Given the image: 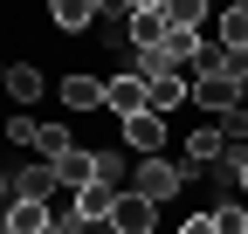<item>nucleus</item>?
I'll use <instances>...</instances> for the list:
<instances>
[{
    "label": "nucleus",
    "instance_id": "17",
    "mask_svg": "<svg viewBox=\"0 0 248 234\" xmlns=\"http://www.w3.org/2000/svg\"><path fill=\"white\" fill-rule=\"evenodd\" d=\"M97 35L110 48H131V28H124V7H97Z\"/></svg>",
    "mask_w": 248,
    "mask_h": 234
},
{
    "label": "nucleus",
    "instance_id": "18",
    "mask_svg": "<svg viewBox=\"0 0 248 234\" xmlns=\"http://www.w3.org/2000/svg\"><path fill=\"white\" fill-rule=\"evenodd\" d=\"M166 7H172V28H193V35H207V7H200V0H166Z\"/></svg>",
    "mask_w": 248,
    "mask_h": 234
},
{
    "label": "nucleus",
    "instance_id": "20",
    "mask_svg": "<svg viewBox=\"0 0 248 234\" xmlns=\"http://www.w3.org/2000/svg\"><path fill=\"white\" fill-rule=\"evenodd\" d=\"M124 172H131V165H124V152H110V145H104V152H97V179H104V186H117Z\"/></svg>",
    "mask_w": 248,
    "mask_h": 234
},
{
    "label": "nucleus",
    "instance_id": "11",
    "mask_svg": "<svg viewBox=\"0 0 248 234\" xmlns=\"http://www.w3.org/2000/svg\"><path fill=\"white\" fill-rule=\"evenodd\" d=\"M214 42L228 55H248V7H221L214 14Z\"/></svg>",
    "mask_w": 248,
    "mask_h": 234
},
{
    "label": "nucleus",
    "instance_id": "1",
    "mask_svg": "<svg viewBox=\"0 0 248 234\" xmlns=\"http://www.w3.org/2000/svg\"><path fill=\"white\" fill-rule=\"evenodd\" d=\"M186 83H193L200 117H241L248 110V83L241 76H186Z\"/></svg>",
    "mask_w": 248,
    "mask_h": 234
},
{
    "label": "nucleus",
    "instance_id": "16",
    "mask_svg": "<svg viewBox=\"0 0 248 234\" xmlns=\"http://www.w3.org/2000/svg\"><path fill=\"white\" fill-rule=\"evenodd\" d=\"M62 152H76V138H69V124H42V131H35V159H42V165H55Z\"/></svg>",
    "mask_w": 248,
    "mask_h": 234
},
{
    "label": "nucleus",
    "instance_id": "4",
    "mask_svg": "<svg viewBox=\"0 0 248 234\" xmlns=\"http://www.w3.org/2000/svg\"><path fill=\"white\" fill-rule=\"evenodd\" d=\"M152 227H159V207H152L145 193L124 186V193H117V207H110V234H152Z\"/></svg>",
    "mask_w": 248,
    "mask_h": 234
},
{
    "label": "nucleus",
    "instance_id": "22",
    "mask_svg": "<svg viewBox=\"0 0 248 234\" xmlns=\"http://www.w3.org/2000/svg\"><path fill=\"white\" fill-rule=\"evenodd\" d=\"M179 234H221V227H214V214H186V220H179Z\"/></svg>",
    "mask_w": 248,
    "mask_h": 234
},
{
    "label": "nucleus",
    "instance_id": "9",
    "mask_svg": "<svg viewBox=\"0 0 248 234\" xmlns=\"http://www.w3.org/2000/svg\"><path fill=\"white\" fill-rule=\"evenodd\" d=\"M7 234H62L55 207H42V200H14L7 207Z\"/></svg>",
    "mask_w": 248,
    "mask_h": 234
},
{
    "label": "nucleus",
    "instance_id": "19",
    "mask_svg": "<svg viewBox=\"0 0 248 234\" xmlns=\"http://www.w3.org/2000/svg\"><path fill=\"white\" fill-rule=\"evenodd\" d=\"M214 227L221 234H248V200H221L214 207Z\"/></svg>",
    "mask_w": 248,
    "mask_h": 234
},
{
    "label": "nucleus",
    "instance_id": "12",
    "mask_svg": "<svg viewBox=\"0 0 248 234\" xmlns=\"http://www.w3.org/2000/svg\"><path fill=\"white\" fill-rule=\"evenodd\" d=\"M48 21L62 28V35H83V28H97V0H55Z\"/></svg>",
    "mask_w": 248,
    "mask_h": 234
},
{
    "label": "nucleus",
    "instance_id": "15",
    "mask_svg": "<svg viewBox=\"0 0 248 234\" xmlns=\"http://www.w3.org/2000/svg\"><path fill=\"white\" fill-rule=\"evenodd\" d=\"M14 193L48 207V193H55V165H42V159H35V165H21V172H14Z\"/></svg>",
    "mask_w": 248,
    "mask_h": 234
},
{
    "label": "nucleus",
    "instance_id": "8",
    "mask_svg": "<svg viewBox=\"0 0 248 234\" xmlns=\"http://www.w3.org/2000/svg\"><path fill=\"white\" fill-rule=\"evenodd\" d=\"M55 186L69 193V200H76L83 186H97V152H83V145H76V152H62V159H55Z\"/></svg>",
    "mask_w": 248,
    "mask_h": 234
},
{
    "label": "nucleus",
    "instance_id": "14",
    "mask_svg": "<svg viewBox=\"0 0 248 234\" xmlns=\"http://www.w3.org/2000/svg\"><path fill=\"white\" fill-rule=\"evenodd\" d=\"M0 76H7V97H14V103H35V97H42V83H48L35 62H7Z\"/></svg>",
    "mask_w": 248,
    "mask_h": 234
},
{
    "label": "nucleus",
    "instance_id": "3",
    "mask_svg": "<svg viewBox=\"0 0 248 234\" xmlns=\"http://www.w3.org/2000/svg\"><path fill=\"white\" fill-rule=\"evenodd\" d=\"M124 28H131V48H159L166 28H172V7L166 0H131L124 7Z\"/></svg>",
    "mask_w": 248,
    "mask_h": 234
},
{
    "label": "nucleus",
    "instance_id": "21",
    "mask_svg": "<svg viewBox=\"0 0 248 234\" xmlns=\"http://www.w3.org/2000/svg\"><path fill=\"white\" fill-rule=\"evenodd\" d=\"M35 131H42L35 117H14V124H7V138H14V145H28V152H35Z\"/></svg>",
    "mask_w": 248,
    "mask_h": 234
},
{
    "label": "nucleus",
    "instance_id": "24",
    "mask_svg": "<svg viewBox=\"0 0 248 234\" xmlns=\"http://www.w3.org/2000/svg\"><path fill=\"white\" fill-rule=\"evenodd\" d=\"M241 200H248V165H241Z\"/></svg>",
    "mask_w": 248,
    "mask_h": 234
},
{
    "label": "nucleus",
    "instance_id": "7",
    "mask_svg": "<svg viewBox=\"0 0 248 234\" xmlns=\"http://www.w3.org/2000/svg\"><path fill=\"white\" fill-rule=\"evenodd\" d=\"M117 138L131 145L138 159H159V145H166V117H152V110H138L131 124H117Z\"/></svg>",
    "mask_w": 248,
    "mask_h": 234
},
{
    "label": "nucleus",
    "instance_id": "23",
    "mask_svg": "<svg viewBox=\"0 0 248 234\" xmlns=\"http://www.w3.org/2000/svg\"><path fill=\"white\" fill-rule=\"evenodd\" d=\"M62 234H110V227H83V220H69V227H62Z\"/></svg>",
    "mask_w": 248,
    "mask_h": 234
},
{
    "label": "nucleus",
    "instance_id": "2",
    "mask_svg": "<svg viewBox=\"0 0 248 234\" xmlns=\"http://www.w3.org/2000/svg\"><path fill=\"white\" fill-rule=\"evenodd\" d=\"M131 193H145L152 207H166V200L186 193V165H172V159H138V165H131Z\"/></svg>",
    "mask_w": 248,
    "mask_h": 234
},
{
    "label": "nucleus",
    "instance_id": "10",
    "mask_svg": "<svg viewBox=\"0 0 248 234\" xmlns=\"http://www.w3.org/2000/svg\"><path fill=\"white\" fill-rule=\"evenodd\" d=\"M179 103H193V83H186V76H159V83H145V110H152V117H172Z\"/></svg>",
    "mask_w": 248,
    "mask_h": 234
},
{
    "label": "nucleus",
    "instance_id": "13",
    "mask_svg": "<svg viewBox=\"0 0 248 234\" xmlns=\"http://www.w3.org/2000/svg\"><path fill=\"white\" fill-rule=\"evenodd\" d=\"M62 103L69 110H104V76H62Z\"/></svg>",
    "mask_w": 248,
    "mask_h": 234
},
{
    "label": "nucleus",
    "instance_id": "25",
    "mask_svg": "<svg viewBox=\"0 0 248 234\" xmlns=\"http://www.w3.org/2000/svg\"><path fill=\"white\" fill-rule=\"evenodd\" d=\"M241 138H248V110H241Z\"/></svg>",
    "mask_w": 248,
    "mask_h": 234
},
{
    "label": "nucleus",
    "instance_id": "6",
    "mask_svg": "<svg viewBox=\"0 0 248 234\" xmlns=\"http://www.w3.org/2000/svg\"><path fill=\"white\" fill-rule=\"evenodd\" d=\"M117 193H124V186H104V179H97V186H83V193L69 200V214H76L83 227H110V207H117Z\"/></svg>",
    "mask_w": 248,
    "mask_h": 234
},
{
    "label": "nucleus",
    "instance_id": "5",
    "mask_svg": "<svg viewBox=\"0 0 248 234\" xmlns=\"http://www.w3.org/2000/svg\"><path fill=\"white\" fill-rule=\"evenodd\" d=\"M104 110L117 117V124H131V117L145 110V83L124 69V76H104Z\"/></svg>",
    "mask_w": 248,
    "mask_h": 234
}]
</instances>
